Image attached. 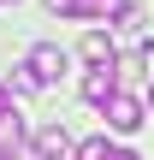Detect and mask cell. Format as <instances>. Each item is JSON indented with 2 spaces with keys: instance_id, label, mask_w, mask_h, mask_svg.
Returning a JSON list of instances; mask_svg holds the SVG:
<instances>
[{
  "instance_id": "cell-2",
  "label": "cell",
  "mask_w": 154,
  "mask_h": 160,
  "mask_svg": "<svg viewBox=\"0 0 154 160\" xmlns=\"http://www.w3.org/2000/svg\"><path fill=\"white\" fill-rule=\"evenodd\" d=\"M113 95H119V65H95V71L83 77V101H89V107H107Z\"/></svg>"
},
{
  "instance_id": "cell-1",
  "label": "cell",
  "mask_w": 154,
  "mask_h": 160,
  "mask_svg": "<svg viewBox=\"0 0 154 160\" xmlns=\"http://www.w3.org/2000/svg\"><path fill=\"white\" fill-rule=\"evenodd\" d=\"M24 65H30V77L47 89V83H59V77H65V65H71V59H65V48H53V42H36Z\"/></svg>"
},
{
  "instance_id": "cell-4",
  "label": "cell",
  "mask_w": 154,
  "mask_h": 160,
  "mask_svg": "<svg viewBox=\"0 0 154 160\" xmlns=\"http://www.w3.org/2000/svg\"><path fill=\"white\" fill-rule=\"evenodd\" d=\"M36 148L47 160H65L71 154V137H65V125H42V137H36Z\"/></svg>"
},
{
  "instance_id": "cell-5",
  "label": "cell",
  "mask_w": 154,
  "mask_h": 160,
  "mask_svg": "<svg viewBox=\"0 0 154 160\" xmlns=\"http://www.w3.org/2000/svg\"><path fill=\"white\" fill-rule=\"evenodd\" d=\"M18 148H24V119L12 107V113H0V154H18Z\"/></svg>"
},
{
  "instance_id": "cell-7",
  "label": "cell",
  "mask_w": 154,
  "mask_h": 160,
  "mask_svg": "<svg viewBox=\"0 0 154 160\" xmlns=\"http://www.w3.org/2000/svg\"><path fill=\"white\" fill-rule=\"evenodd\" d=\"M113 148H107V137H89V142H77V160H107Z\"/></svg>"
},
{
  "instance_id": "cell-11",
  "label": "cell",
  "mask_w": 154,
  "mask_h": 160,
  "mask_svg": "<svg viewBox=\"0 0 154 160\" xmlns=\"http://www.w3.org/2000/svg\"><path fill=\"white\" fill-rule=\"evenodd\" d=\"M0 160H18V154H0Z\"/></svg>"
},
{
  "instance_id": "cell-8",
  "label": "cell",
  "mask_w": 154,
  "mask_h": 160,
  "mask_svg": "<svg viewBox=\"0 0 154 160\" xmlns=\"http://www.w3.org/2000/svg\"><path fill=\"white\" fill-rule=\"evenodd\" d=\"M53 18H83V0H47Z\"/></svg>"
},
{
  "instance_id": "cell-14",
  "label": "cell",
  "mask_w": 154,
  "mask_h": 160,
  "mask_svg": "<svg viewBox=\"0 0 154 160\" xmlns=\"http://www.w3.org/2000/svg\"><path fill=\"white\" fill-rule=\"evenodd\" d=\"M119 6H125V0H119Z\"/></svg>"
},
{
  "instance_id": "cell-6",
  "label": "cell",
  "mask_w": 154,
  "mask_h": 160,
  "mask_svg": "<svg viewBox=\"0 0 154 160\" xmlns=\"http://www.w3.org/2000/svg\"><path fill=\"white\" fill-rule=\"evenodd\" d=\"M83 59H89V65H113V36L89 30V36H83Z\"/></svg>"
},
{
  "instance_id": "cell-10",
  "label": "cell",
  "mask_w": 154,
  "mask_h": 160,
  "mask_svg": "<svg viewBox=\"0 0 154 160\" xmlns=\"http://www.w3.org/2000/svg\"><path fill=\"white\" fill-rule=\"evenodd\" d=\"M0 113H12V89L6 83H0Z\"/></svg>"
},
{
  "instance_id": "cell-13",
  "label": "cell",
  "mask_w": 154,
  "mask_h": 160,
  "mask_svg": "<svg viewBox=\"0 0 154 160\" xmlns=\"http://www.w3.org/2000/svg\"><path fill=\"white\" fill-rule=\"evenodd\" d=\"M148 83H154V71H148Z\"/></svg>"
},
{
  "instance_id": "cell-12",
  "label": "cell",
  "mask_w": 154,
  "mask_h": 160,
  "mask_svg": "<svg viewBox=\"0 0 154 160\" xmlns=\"http://www.w3.org/2000/svg\"><path fill=\"white\" fill-rule=\"evenodd\" d=\"M0 6H12V0H0Z\"/></svg>"
},
{
  "instance_id": "cell-3",
  "label": "cell",
  "mask_w": 154,
  "mask_h": 160,
  "mask_svg": "<svg viewBox=\"0 0 154 160\" xmlns=\"http://www.w3.org/2000/svg\"><path fill=\"white\" fill-rule=\"evenodd\" d=\"M101 113H107V125H113V131H125V137L142 125V101H137V95H113Z\"/></svg>"
},
{
  "instance_id": "cell-9",
  "label": "cell",
  "mask_w": 154,
  "mask_h": 160,
  "mask_svg": "<svg viewBox=\"0 0 154 160\" xmlns=\"http://www.w3.org/2000/svg\"><path fill=\"white\" fill-rule=\"evenodd\" d=\"M107 160H142V154H137V148H113Z\"/></svg>"
}]
</instances>
